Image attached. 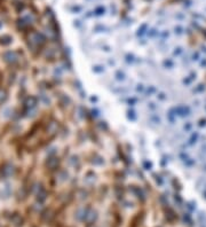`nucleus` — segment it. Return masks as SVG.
Instances as JSON below:
<instances>
[{"label": "nucleus", "instance_id": "obj_1", "mask_svg": "<svg viewBox=\"0 0 206 227\" xmlns=\"http://www.w3.org/2000/svg\"><path fill=\"white\" fill-rule=\"evenodd\" d=\"M4 58L5 60L7 61V62H14L17 60V56H16V54H15L14 52H7L5 55H4Z\"/></svg>", "mask_w": 206, "mask_h": 227}, {"label": "nucleus", "instance_id": "obj_2", "mask_svg": "<svg viewBox=\"0 0 206 227\" xmlns=\"http://www.w3.org/2000/svg\"><path fill=\"white\" fill-rule=\"evenodd\" d=\"M25 104H26L28 108H33V107L36 106V99H35V98H29V99L26 100Z\"/></svg>", "mask_w": 206, "mask_h": 227}, {"label": "nucleus", "instance_id": "obj_3", "mask_svg": "<svg viewBox=\"0 0 206 227\" xmlns=\"http://www.w3.org/2000/svg\"><path fill=\"white\" fill-rule=\"evenodd\" d=\"M10 41H12V39H10L9 37H4V38L0 39V43H1V44H5V45L9 44Z\"/></svg>", "mask_w": 206, "mask_h": 227}, {"label": "nucleus", "instance_id": "obj_4", "mask_svg": "<svg viewBox=\"0 0 206 227\" xmlns=\"http://www.w3.org/2000/svg\"><path fill=\"white\" fill-rule=\"evenodd\" d=\"M6 99V93L4 91H0V102H2Z\"/></svg>", "mask_w": 206, "mask_h": 227}]
</instances>
